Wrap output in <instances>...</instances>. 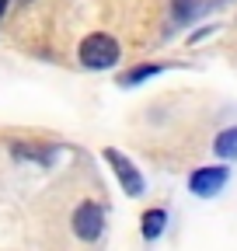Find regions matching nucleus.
Returning a JSON list of instances; mask_svg holds the SVG:
<instances>
[{"instance_id": "1a4fd4ad", "label": "nucleus", "mask_w": 237, "mask_h": 251, "mask_svg": "<svg viewBox=\"0 0 237 251\" xmlns=\"http://www.w3.org/2000/svg\"><path fill=\"white\" fill-rule=\"evenodd\" d=\"M4 11H7V0H0V18H4Z\"/></svg>"}, {"instance_id": "423d86ee", "label": "nucleus", "mask_w": 237, "mask_h": 251, "mask_svg": "<svg viewBox=\"0 0 237 251\" xmlns=\"http://www.w3.org/2000/svg\"><path fill=\"white\" fill-rule=\"evenodd\" d=\"M213 150L223 157V161H237V126H230V129H223L213 143Z\"/></svg>"}, {"instance_id": "f03ea898", "label": "nucleus", "mask_w": 237, "mask_h": 251, "mask_svg": "<svg viewBox=\"0 0 237 251\" xmlns=\"http://www.w3.org/2000/svg\"><path fill=\"white\" fill-rule=\"evenodd\" d=\"M73 234L80 237V241H98L101 237V230H105V209L98 206V202H80L77 209H73Z\"/></svg>"}, {"instance_id": "f257e3e1", "label": "nucleus", "mask_w": 237, "mask_h": 251, "mask_svg": "<svg viewBox=\"0 0 237 251\" xmlns=\"http://www.w3.org/2000/svg\"><path fill=\"white\" fill-rule=\"evenodd\" d=\"M77 56H80V63L87 70H112L118 63V56H122V49H118V42L108 35V31H95V35H87L80 42Z\"/></svg>"}, {"instance_id": "7ed1b4c3", "label": "nucleus", "mask_w": 237, "mask_h": 251, "mask_svg": "<svg viewBox=\"0 0 237 251\" xmlns=\"http://www.w3.org/2000/svg\"><path fill=\"white\" fill-rule=\"evenodd\" d=\"M105 161L112 164V171H115V178H118V185L126 188V196H143V188H146V181H143V175L136 171V164L129 161L126 153H118V150H105Z\"/></svg>"}, {"instance_id": "6e6552de", "label": "nucleus", "mask_w": 237, "mask_h": 251, "mask_svg": "<svg viewBox=\"0 0 237 251\" xmlns=\"http://www.w3.org/2000/svg\"><path fill=\"white\" fill-rule=\"evenodd\" d=\"M14 157H24V161H39V164H49L52 161V150H39V147H24V143H14L11 147Z\"/></svg>"}, {"instance_id": "0eeeda50", "label": "nucleus", "mask_w": 237, "mask_h": 251, "mask_svg": "<svg viewBox=\"0 0 237 251\" xmlns=\"http://www.w3.org/2000/svg\"><path fill=\"white\" fill-rule=\"evenodd\" d=\"M164 67H154V63H146V67H136V70H129V74H122L118 77V84L122 87H133V84H140V80H146V77H157Z\"/></svg>"}, {"instance_id": "20e7f679", "label": "nucleus", "mask_w": 237, "mask_h": 251, "mask_svg": "<svg viewBox=\"0 0 237 251\" xmlns=\"http://www.w3.org/2000/svg\"><path fill=\"white\" fill-rule=\"evenodd\" d=\"M227 178H230V171L227 168H199V171H192V178H189V192L192 196H199V199H210V196H216L220 188L227 185Z\"/></svg>"}, {"instance_id": "9d476101", "label": "nucleus", "mask_w": 237, "mask_h": 251, "mask_svg": "<svg viewBox=\"0 0 237 251\" xmlns=\"http://www.w3.org/2000/svg\"><path fill=\"white\" fill-rule=\"evenodd\" d=\"M21 4H28V0H21Z\"/></svg>"}, {"instance_id": "39448f33", "label": "nucleus", "mask_w": 237, "mask_h": 251, "mask_svg": "<svg viewBox=\"0 0 237 251\" xmlns=\"http://www.w3.org/2000/svg\"><path fill=\"white\" fill-rule=\"evenodd\" d=\"M164 224H167V213L164 209H146L143 213V237L146 241H154L164 234Z\"/></svg>"}]
</instances>
